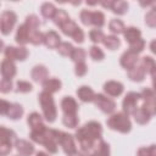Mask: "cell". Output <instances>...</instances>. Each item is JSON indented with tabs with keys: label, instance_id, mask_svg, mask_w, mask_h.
<instances>
[{
	"label": "cell",
	"instance_id": "1",
	"mask_svg": "<svg viewBox=\"0 0 156 156\" xmlns=\"http://www.w3.org/2000/svg\"><path fill=\"white\" fill-rule=\"evenodd\" d=\"M101 136H102V127L99 122L95 121H90L85 123L76 132V139L79 143L82 152L90 151L98 144V140H101Z\"/></svg>",
	"mask_w": 156,
	"mask_h": 156
},
{
	"label": "cell",
	"instance_id": "2",
	"mask_svg": "<svg viewBox=\"0 0 156 156\" xmlns=\"http://www.w3.org/2000/svg\"><path fill=\"white\" fill-rule=\"evenodd\" d=\"M29 138L45 146V149L50 152V154H56L57 152V140L54 133V129H45L43 132H30L29 133Z\"/></svg>",
	"mask_w": 156,
	"mask_h": 156
},
{
	"label": "cell",
	"instance_id": "3",
	"mask_svg": "<svg viewBox=\"0 0 156 156\" xmlns=\"http://www.w3.org/2000/svg\"><path fill=\"white\" fill-rule=\"evenodd\" d=\"M38 99H39V102H40V106H41L43 115H44L45 119L50 123L54 122L56 119V116H57V110H56V105H55L52 95L50 93L43 90L38 95Z\"/></svg>",
	"mask_w": 156,
	"mask_h": 156
},
{
	"label": "cell",
	"instance_id": "4",
	"mask_svg": "<svg viewBox=\"0 0 156 156\" xmlns=\"http://www.w3.org/2000/svg\"><path fill=\"white\" fill-rule=\"evenodd\" d=\"M107 127L113 129V130H117L119 133H128L130 132L132 129V123H130V119L128 117L127 113L124 112H117V113H112L107 121Z\"/></svg>",
	"mask_w": 156,
	"mask_h": 156
},
{
	"label": "cell",
	"instance_id": "5",
	"mask_svg": "<svg viewBox=\"0 0 156 156\" xmlns=\"http://www.w3.org/2000/svg\"><path fill=\"white\" fill-rule=\"evenodd\" d=\"M54 133H55L57 144H60L62 146V149H63V151L67 156H71V155L78 152L77 147H76V144H74V139L71 134L57 130V129H54Z\"/></svg>",
	"mask_w": 156,
	"mask_h": 156
},
{
	"label": "cell",
	"instance_id": "6",
	"mask_svg": "<svg viewBox=\"0 0 156 156\" xmlns=\"http://www.w3.org/2000/svg\"><path fill=\"white\" fill-rule=\"evenodd\" d=\"M16 21H17V16L13 11L11 10H6L1 13V17H0V29H1V33L4 35H7L15 27L16 24Z\"/></svg>",
	"mask_w": 156,
	"mask_h": 156
},
{
	"label": "cell",
	"instance_id": "7",
	"mask_svg": "<svg viewBox=\"0 0 156 156\" xmlns=\"http://www.w3.org/2000/svg\"><path fill=\"white\" fill-rule=\"evenodd\" d=\"M140 99H141L140 93H136V91H129V93L124 96V99H123V101H122L123 112L127 113L128 116H129V115H134L135 111L138 110L136 104H138V101H139Z\"/></svg>",
	"mask_w": 156,
	"mask_h": 156
},
{
	"label": "cell",
	"instance_id": "8",
	"mask_svg": "<svg viewBox=\"0 0 156 156\" xmlns=\"http://www.w3.org/2000/svg\"><path fill=\"white\" fill-rule=\"evenodd\" d=\"M94 104L104 113H107V115H111L116 108V102L112 99H110L106 95H104V94H96L95 99H94Z\"/></svg>",
	"mask_w": 156,
	"mask_h": 156
},
{
	"label": "cell",
	"instance_id": "9",
	"mask_svg": "<svg viewBox=\"0 0 156 156\" xmlns=\"http://www.w3.org/2000/svg\"><path fill=\"white\" fill-rule=\"evenodd\" d=\"M4 55L5 58L13 61V60H18V61H23L27 58L28 56V50L24 46H20V48H15V46H7L4 50Z\"/></svg>",
	"mask_w": 156,
	"mask_h": 156
},
{
	"label": "cell",
	"instance_id": "10",
	"mask_svg": "<svg viewBox=\"0 0 156 156\" xmlns=\"http://www.w3.org/2000/svg\"><path fill=\"white\" fill-rule=\"evenodd\" d=\"M138 60H139L138 54H135V52H133L130 50H127L126 52L122 54V56L119 58V63H121V66L123 68H126L127 71H129V69H132L133 67L136 66Z\"/></svg>",
	"mask_w": 156,
	"mask_h": 156
},
{
	"label": "cell",
	"instance_id": "11",
	"mask_svg": "<svg viewBox=\"0 0 156 156\" xmlns=\"http://www.w3.org/2000/svg\"><path fill=\"white\" fill-rule=\"evenodd\" d=\"M83 156H110V146L106 141L99 140L98 144L88 152H82Z\"/></svg>",
	"mask_w": 156,
	"mask_h": 156
},
{
	"label": "cell",
	"instance_id": "12",
	"mask_svg": "<svg viewBox=\"0 0 156 156\" xmlns=\"http://www.w3.org/2000/svg\"><path fill=\"white\" fill-rule=\"evenodd\" d=\"M27 122L30 127V132H43L46 129V127L43 122V118L38 112H32L28 116Z\"/></svg>",
	"mask_w": 156,
	"mask_h": 156
},
{
	"label": "cell",
	"instance_id": "13",
	"mask_svg": "<svg viewBox=\"0 0 156 156\" xmlns=\"http://www.w3.org/2000/svg\"><path fill=\"white\" fill-rule=\"evenodd\" d=\"M15 147L17 152L21 156H32L34 154V146L32 143L23 140V139H17L15 140Z\"/></svg>",
	"mask_w": 156,
	"mask_h": 156
},
{
	"label": "cell",
	"instance_id": "14",
	"mask_svg": "<svg viewBox=\"0 0 156 156\" xmlns=\"http://www.w3.org/2000/svg\"><path fill=\"white\" fill-rule=\"evenodd\" d=\"M61 108L63 111V115H77L78 104L72 96H65L61 100Z\"/></svg>",
	"mask_w": 156,
	"mask_h": 156
},
{
	"label": "cell",
	"instance_id": "15",
	"mask_svg": "<svg viewBox=\"0 0 156 156\" xmlns=\"http://www.w3.org/2000/svg\"><path fill=\"white\" fill-rule=\"evenodd\" d=\"M104 91L110 96H119L123 93V84L116 80H108L104 84Z\"/></svg>",
	"mask_w": 156,
	"mask_h": 156
},
{
	"label": "cell",
	"instance_id": "16",
	"mask_svg": "<svg viewBox=\"0 0 156 156\" xmlns=\"http://www.w3.org/2000/svg\"><path fill=\"white\" fill-rule=\"evenodd\" d=\"M61 38L55 30H49L44 34V44L49 49H57L61 44Z\"/></svg>",
	"mask_w": 156,
	"mask_h": 156
},
{
	"label": "cell",
	"instance_id": "17",
	"mask_svg": "<svg viewBox=\"0 0 156 156\" xmlns=\"http://www.w3.org/2000/svg\"><path fill=\"white\" fill-rule=\"evenodd\" d=\"M1 76L5 79H11L16 76V65L13 63V61L5 58L1 62Z\"/></svg>",
	"mask_w": 156,
	"mask_h": 156
},
{
	"label": "cell",
	"instance_id": "18",
	"mask_svg": "<svg viewBox=\"0 0 156 156\" xmlns=\"http://www.w3.org/2000/svg\"><path fill=\"white\" fill-rule=\"evenodd\" d=\"M48 74H49L48 68L45 66H43V65L34 66L33 69H32V72H30V76L33 78V80L34 82H41V83L48 79Z\"/></svg>",
	"mask_w": 156,
	"mask_h": 156
},
{
	"label": "cell",
	"instance_id": "19",
	"mask_svg": "<svg viewBox=\"0 0 156 156\" xmlns=\"http://www.w3.org/2000/svg\"><path fill=\"white\" fill-rule=\"evenodd\" d=\"M77 95L83 102H91V101H94L96 94L93 91V89L90 87L82 85L77 89Z\"/></svg>",
	"mask_w": 156,
	"mask_h": 156
},
{
	"label": "cell",
	"instance_id": "20",
	"mask_svg": "<svg viewBox=\"0 0 156 156\" xmlns=\"http://www.w3.org/2000/svg\"><path fill=\"white\" fill-rule=\"evenodd\" d=\"M16 41L20 45H24L27 43H29V28L26 23L21 24L17 28V33H16Z\"/></svg>",
	"mask_w": 156,
	"mask_h": 156
},
{
	"label": "cell",
	"instance_id": "21",
	"mask_svg": "<svg viewBox=\"0 0 156 156\" xmlns=\"http://www.w3.org/2000/svg\"><path fill=\"white\" fill-rule=\"evenodd\" d=\"M43 84V89L44 91H48L50 94H54L56 91H58L61 89V80L57 78H48L45 82L41 83Z\"/></svg>",
	"mask_w": 156,
	"mask_h": 156
},
{
	"label": "cell",
	"instance_id": "22",
	"mask_svg": "<svg viewBox=\"0 0 156 156\" xmlns=\"http://www.w3.org/2000/svg\"><path fill=\"white\" fill-rule=\"evenodd\" d=\"M123 35H124L126 41L132 44V43H134V41H136V40H139L141 38V32L136 27H128V28L124 29Z\"/></svg>",
	"mask_w": 156,
	"mask_h": 156
},
{
	"label": "cell",
	"instance_id": "23",
	"mask_svg": "<svg viewBox=\"0 0 156 156\" xmlns=\"http://www.w3.org/2000/svg\"><path fill=\"white\" fill-rule=\"evenodd\" d=\"M140 66L145 69L146 73L152 76H156V61L150 56H144L140 61Z\"/></svg>",
	"mask_w": 156,
	"mask_h": 156
},
{
	"label": "cell",
	"instance_id": "24",
	"mask_svg": "<svg viewBox=\"0 0 156 156\" xmlns=\"http://www.w3.org/2000/svg\"><path fill=\"white\" fill-rule=\"evenodd\" d=\"M145 69L139 65L128 71V78L133 82H141L145 78Z\"/></svg>",
	"mask_w": 156,
	"mask_h": 156
},
{
	"label": "cell",
	"instance_id": "25",
	"mask_svg": "<svg viewBox=\"0 0 156 156\" xmlns=\"http://www.w3.org/2000/svg\"><path fill=\"white\" fill-rule=\"evenodd\" d=\"M133 116H134L135 122L139 123V124H146V123L150 121V118H151L150 113H149L144 107H139V108L135 111V113H134Z\"/></svg>",
	"mask_w": 156,
	"mask_h": 156
},
{
	"label": "cell",
	"instance_id": "26",
	"mask_svg": "<svg viewBox=\"0 0 156 156\" xmlns=\"http://www.w3.org/2000/svg\"><path fill=\"white\" fill-rule=\"evenodd\" d=\"M40 12H41V15L45 18H52L54 20L57 10H56V7H55L54 4H51V2H44L40 6Z\"/></svg>",
	"mask_w": 156,
	"mask_h": 156
},
{
	"label": "cell",
	"instance_id": "27",
	"mask_svg": "<svg viewBox=\"0 0 156 156\" xmlns=\"http://www.w3.org/2000/svg\"><path fill=\"white\" fill-rule=\"evenodd\" d=\"M102 43H104L105 48H107L110 50H115V49L119 48V45H121V40L118 39L117 35H105Z\"/></svg>",
	"mask_w": 156,
	"mask_h": 156
},
{
	"label": "cell",
	"instance_id": "28",
	"mask_svg": "<svg viewBox=\"0 0 156 156\" xmlns=\"http://www.w3.org/2000/svg\"><path fill=\"white\" fill-rule=\"evenodd\" d=\"M22 115H23V107L20 104H11L6 116L11 119H18L22 117Z\"/></svg>",
	"mask_w": 156,
	"mask_h": 156
},
{
	"label": "cell",
	"instance_id": "29",
	"mask_svg": "<svg viewBox=\"0 0 156 156\" xmlns=\"http://www.w3.org/2000/svg\"><path fill=\"white\" fill-rule=\"evenodd\" d=\"M141 107H144V108L150 113V116L156 115V93H155L152 96L145 99Z\"/></svg>",
	"mask_w": 156,
	"mask_h": 156
},
{
	"label": "cell",
	"instance_id": "30",
	"mask_svg": "<svg viewBox=\"0 0 156 156\" xmlns=\"http://www.w3.org/2000/svg\"><path fill=\"white\" fill-rule=\"evenodd\" d=\"M108 28L113 33V34H119V33H123L126 27H124V23L118 20V18H112L108 23Z\"/></svg>",
	"mask_w": 156,
	"mask_h": 156
},
{
	"label": "cell",
	"instance_id": "31",
	"mask_svg": "<svg viewBox=\"0 0 156 156\" xmlns=\"http://www.w3.org/2000/svg\"><path fill=\"white\" fill-rule=\"evenodd\" d=\"M29 43L33 45H40L44 43V34L38 29H29Z\"/></svg>",
	"mask_w": 156,
	"mask_h": 156
},
{
	"label": "cell",
	"instance_id": "32",
	"mask_svg": "<svg viewBox=\"0 0 156 156\" xmlns=\"http://www.w3.org/2000/svg\"><path fill=\"white\" fill-rule=\"evenodd\" d=\"M71 18L68 16V13L65 11V10H57L55 17H54V23L57 26V27H61L63 26L66 22H68Z\"/></svg>",
	"mask_w": 156,
	"mask_h": 156
},
{
	"label": "cell",
	"instance_id": "33",
	"mask_svg": "<svg viewBox=\"0 0 156 156\" xmlns=\"http://www.w3.org/2000/svg\"><path fill=\"white\" fill-rule=\"evenodd\" d=\"M91 24L101 28L105 24V15L101 11H91Z\"/></svg>",
	"mask_w": 156,
	"mask_h": 156
},
{
	"label": "cell",
	"instance_id": "34",
	"mask_svg": "<svg viewBox=\"0 0 156 156\" xmlns=\"http://www.w3.org/2000/svg\"><path fill=\"white\" fill-rule=\"evenodd\" d=\"M112 12L113 13H117V15H123L127 12L128 10V2L126 1H122V0H117V1H113L112 4Z\"/></svg>",
	"mask_w": 156,
	"mask_h": 156
},
{
	"label": "cell",
	"instance_id": "35",
	"mask_svg": "<svg viewBox=\"0 0 156 156\" xmlns=\"http://www.w3.org/2000/svg\"><path fill=\"white\" fill-rule=\"evenodd\" d=\"M79 27L76 24V22H73L72 20H69L68 22H66L63 26H61L60 27V29L66 34V35H69L71 38H72V35L74 34V32L78 29Z\"/></svg>",
	"mask_w": 156,
	"mask_h": 156
},
{
	"label": "cell",
	"instance_id": "36",
	"mask_svg": "<svg viewBox=\"0 0 156 156\" xmlns=\"http://www.w3.org/2000/svg\"><path fill=\"white\" fill-rule=\"evenodd\" d=\"M78 122L79 119L77 115H63L62 117V123L68 128H76L78 126Z\"/></svg>",
	"mask_w": 156,
	"mask_h": 156
},
{
	"label": "cell",
	"instance_id": "37",
	"mask_svg": "<svg viewBox=\"0 0 156 156\" xmlns=\"http://www.w3.org/2000/svg\"><path fill=\"white\" fill-rule=\"evenodd\" d=\"M85 56H87V52H85L84 49H82V48H74V50H73V52L71 55V58H72V61H74L76 63H78V62H84Z\"/></svg>",
	"mask_w": 156,
	"mask_h": 156
},
{
	"label": "cell",
	"instance_id": "38",
	"mask_svg": "<svg viewBox=\"0 0 156 156\" xmlns=\"http://www.w3.org/2000/svg\"><path fill=\"white\" fill-rule=\"evenodd\" d=\"M57 50H58V52H60L62 56H69V57H71V55H72L74 48H73V45H72L71 43H68V41H62V43L60 44V46L57 48Z\"/></svg>",
	"mask_w": 156,
	"mask_h": 156
},
{
	"label": "cell",
	"instance_id": "39",
	"mask_svg": "<svg viewBox=\"0 0 156 156\" xmlns=\"http://www.w3.org/2000/svg\"><path fill=\"white\" fill-rule=\"evenodd\" d=\"M89 38H90V40H91L93 43L98 44V43H101V41L104 40L105 34L102 33V30H101V29L94 28V29H91V30L89 32Z\"/></svg>",
	"mask_w": 156,
	"mask_h": 156
},
{
	"label": "cell",
	"instance_id": "40",
	"mask_svg": "<svg viewBox=\"0 0 156 156\" xmlns=\"http://www.w3.org/2000/svg\"><path fill=\"white\" fill-rule=\"evenodd\" d=\"M89 55L93 60L95 61H101L104 57H105V54L104 51L98 46V45H93L90 49H89Z\"/></svg>",
	"mask_w": 156,
	"mask_h": 156
},
{
	"label": "cell",
	"instance_id": "41",
	"mask_svg": "<svg viewBox=\"0 0 156 156\" xmlns=\"http://www.w3.org/2000/svg\"><path fill=\"white\" fill-rule=\"evenodd\" d=\"M24 23L28 26L29 29H38V28L40 27V21H39V18H38V16H35V15H29V16H27Z\"/></svg>",
	"mask_w": 156,
	"mask_h": 156
},
{
	"label": "cell",
	"instance_id": "42",
	"mask_svg": "<svg viewBox=\"0 0 156 156\" xmlns=\"http://www.w3.org/2000/svg\"><path fill=\"white\" fill-rule=\"evenodd\" d=\"M0 139H4V140H9V141H12V140H17L16 139V133L9 128H5V127H1L0 128Z\"/></svg>",
	"mask_w": 156,
	"mask_h": 156
},
{
	"label": "cell",
	"instance_id": "43",
	"mask_svg": "<svg viewBox=\"0 0 156 156\" xmlns=\"http://www.w3.org/2000/svg\"><path fill=\"white\" fill-rule=\"evenodd\" d=\"M144 48H145V40L140 38L139 40L129 44V49L128 50H130V51H133L135 54H139V52H141L144 50Z\"/></svg>",
	"mask_w": 156,
	"mask_h": 156
},
{
	"label": "cell",
	"instance_id": "44",
	"mask_svg": "<svg viewBox=\"0 0 156 156\" xmlns=\"http://www.w3.org/2000/svg\"><path fill=\"white\" fill-rule=\"evenodd\" d=\"M33 89L32 84L26 80H18L16 84V91L17 93H29Z\"/></svg>",
	"mask_w": 156,
	"mask_h": 156
},
{
	"label": "cell",
	"instance_id": "45",
	"mask_svg": "<svg viewBox=\"0 0 156 156\" xmlns=\"http://www.w3.org/2000/svg\"><path fill=\"white\" fill-rule=\"evenodd\" d=\"M11 150H12V141L0 139V155L6 156L7 154H10Z\"/></svg>",
	"mask_w": 156,
	"mask_h": 156
},
{
	"label": "cell",
	"instance_id": "46",
	"mask_svg": "<svg viewBox=\"0 0 156 156\" xmlns=\"http://www.w3.org/2000/svg\"><path fill=\"white\" fill-rule=\"evenodd\" d=\"M138 156H156V145H150L147 147H140L138 150Z\"/></svg>",
	"mask_w": 156,
	"mask_h": 156
},
{
	"label": "cell",
	"instance_id": "47",
	"mask_svg": "<svg viewBox=\"0 0 156 156\" xmlns=\"http://www.w3.org/2000/svg\"><path fill=\"white\" fill-rule=\"evenodd\" d=\"M145 23L151 28L156 27V11L151 10L145 15Z\"/></svg>",
	"mask_w": 156,
	"mask_h": 156
},
{
	"label": "cell",
	"instance_id": "48",
	"mask_svg": "<svg viewBox=\"0 0 156 156\" xmlns=\"http://www.w3.org/2000/svg\"><path fill=\"white\" fill-rule=\"evenodd\" d=\"M79 17H80V21H82L83 24H85V26H90V24H91V11H89V10H83V11L80 12Z\"/></svg>",
	"mask_w": 156,
	"mask_h": 156
},
{
	"label": "cell",
	"instance_id": "49",
	"mask_svg": "<svg viewBox=\"0 0 156 156\" xmlns=\"http://www.w3.org/2000/svg\"><path fill=\"white\" fill-rule=\"evenodd\" d=\"M88 71V66L85 62H78L76 63V67H74V72L78 77H83Z\"/></svg>",
	"mask_w": 156,
	"mask_h": 156
},
{
	"label": "cell",
	"instance_id": "50",
	"mask_svg": "<svg viewBox=\"0 0 156 156\" xmlns=\"http://www.w3.org/2000/svg\"><path fill=\"white\" fill-rule=\"evenodd\" d=\"M11 89H12V82H11V79L2 78L1 82H0V91L4 93V94H6V93L11 91Z\"/></svg>",
	"mask_w": 156,
	"mask_h": 156
},
{
	"label": "cell",
	"instance_id": "51",
	"mask_svg": "<svg viewBox=\"0 0 156 156\" xmlns=\"http://www.w3.org/2000/svg\"><path fill=\"white\" fill-rule=\"evenodd\" d=\"M72 39H73L74 41H77V43H83V41H84V32H83V29L78 28V29L74 32V34L72 35Z\"/></svg>",
	"mask_w": 156,
	"mask_h": 156
},
{
	"label": "cell",
	"instance_id": "52",
	"mask_svg": "<svg viewBox=\"0 0 156 156\" xmlns=\"http://www.w3.org/2000/svg\"><path fill=\"white\" fill-rule=\"evenodd\" d=\"M10 106H11V104L9 102V101H6V100H1V106H0V113L1 115H7V112H9V108H10Z\"/></svg>",
	"mask_w": 156,
	"mask_h": 156
},
{
	"label": "cell",
	"instance_id": "53",
	"mask_svg": "<svg viewBox=\"0 0 156 156\" xmlns=\"http://www.w3.org/2000/svg\"><path fill=\"white\" fill-rule=\"evenodd\" d=\"M100 4H101L102 7H105V9H110V10H111V9H112V4H113V1H112V0H107V1H101Z\"/></svg>",
	"mask_w": 156,
	"mask_h": 156
},
{
	"label": "cell",
	"instance_id": "54",
	"mask_svg": "<svg viewBox=\"0 0 156 156\" xmlns=\"http://www.w3.org/2000/svg\"><path fill=\"white\" fill-rule=\"evenodd\" d=\"M150 50L156 55V39H154V40L150 43Z\"/></svg>",
	"mask_w": 156,
	"mask_h": 156
},
{
	"label": "cell",
	"instance_id": "55",
	"mask_svg": "<svg viewBox=\"0 0 156 156\" xmlns=\"http://www.w3.org/2000/svg\"><path fill=\"white\" fill-rule=\"evenodd\" d=\"M152 88H154V91L156 93V76H152Z\"/></svg>",
	"mask_w": 156,
	"mask_h": 156
},
{
	"label": "cell",
	"instance_id": "56",
	"mask_svg": "<svg viewBox=\"0 0 156 156\" xmlns=\"http://www.w3.org/2000/svg\"><path fill=\"white\" fill-rule=\"evenodd\" d=\"M150 7H151V10H154V11H156V0H154V1H151V4H150Z\"/></svg>",
	"mask_w": 156,
	"mask_h": 156
},
{
	"label": "cell",
	"instance_id": "57",
	"mask_svg": "<svg viewBox=\"0 0 156 156\" xmlns=\"http://www.w3.org/2000/svg\"><path fill=\"white\" fill-rule=\"evenodd\" d=\"M37 156H49L46 152H44V151H38L37 152Z\"/></svg>",
	"mask_w": 156,
	"mask_h": 156
},
{
	"label": "cell",
	"instance_id": "58",
	"mask_svg": "<svg viewBox=\"0 0 156 156\" xmlns=\"http://www.w3.org/2000/svg\"><path fill=\"white\" fill-rule=\"evenodd\" d=\"M71 156H83V155H82V152H76V154H73Z\"/></svg>",
	"mask_w": 156,
	"mask_h": 156
}]
</instances>
